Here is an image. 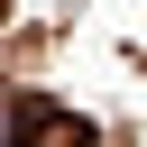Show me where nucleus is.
Returning a JSON list of instances; mask_svg holds the SVG:
<instances>
[]
</instances>
